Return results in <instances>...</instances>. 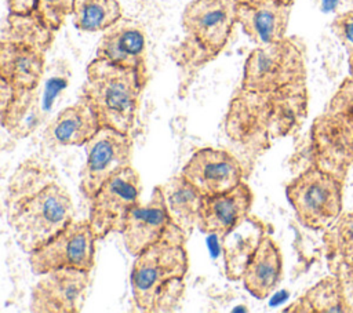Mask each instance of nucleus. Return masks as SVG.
Masks as SVG:
<instances>
[{"label":"nucleus","mask_w":353,"mask_h":313,"mask_svg":"<svg viewBox=\"0 0 353 313\" xmlns=\"http://www.w3.org/2000/svg\"><path fill=\"white\" fill-rule=\"evenodd\" d=\"M6 214L15 241L30 254L74 219V207L54 165L32 157L10 178Z\"/></svg>","instance_id":"obj_1"},{"label":"nucleus","mask_w":353,"mask_h":313,"mask_svg":"<svg viewBox=\"0 0 353 313\" xmlns=\"http://www.w3.org/2000/svg\"><path fill=\"white\" fill-rule=\"evenodd\" d=\"M309 113L307 83L254 91L237 87L223 119L228 138L248 154H262L295 134Z\"/></svg>","instance_id":"obj_2"},{"label":"nucleus","mask_w":353,"mask_h":313,"mask_svg":"<svg viewBox=\"0 0 353 313\" xmlns=\"http://www.w3.org/2000/svg\"><path fill=\"white\" fill-rule=\"evenodd\" d=\"M185 233L174 223L154 244L135 256L130 283L135 306L148 313L179 306L189 270Z\"/></svg>","instance_id":"obj_3"},{"label":"nucleus","mask_w":353,"mask_h":313,"mask_svg":"<svg viewBox=\"0 0 353 313\" xmlns=\"http://www.w3.org/2000/svg\"><path fill=\"white\" fill-rule=\"evenodd\" d=\"M146 84L135 70L95 57L87 66L80 98L92 108L101 127L132 135Z\"/></svg>","instance_id":"obj_4"},{"label":"nucleus","mask_w":353,"mask_h":313,"mask_svg":"<svg viewBox=\"0 0 353 313\" xmlns=\"http://www.w3.org/2000/svg\"><path fill=\"white\" fill-rule=\"evenodd\" d=\"M55 32L33 12L10 14L0 39V79L19 90L39 88L46 69V54Z\"/></svg>","instance_id":"obj_5"},{"label":"nucleus","mask_w":353,"mask_h":313,"mask_svg":"<svg viewBox=\"0 0 353 313\" xmlns=\"http://www.w3.org/2000/svg\"><path fill=\"white\" fill-rule=\"evenodd\" d=\"M230 0H192L182 12L183 40L174 52L175 62L189 74L215 59L226 47L236 25Z\"/></svg>","instance_id":"obj_6"},{"label":"nucleus","mask_w":353,"mask_h":313,"mask_svg":"<svg viewBox=\"0 0 353 313\" xmlns=\"http://www.w3.org/2000/svg\"><path fill=\"white\" fill-rule=\"evenodd\" d=\"M299 83H307L306 47L301 37L285 36L248 54L239 87L266 91Z\"/></svg>","instance_id":"obj_7"},{"label":"nucleus","mask_w":353,"mask_h":313,"mask_svg":"<svg viewBox=\"0 0 353 313\" xmlns=\"http://www.w3.org/2000/svg\"><path fill=\"white\" fill-rule=\"evenodd\" d=\"M343 185V181L309 164L288 182L285 196L305 228L325 230L342 214Z\"/></svg>","instance_id":"obj_8"},{"label":"nucleus","mask_w":353,"mask_h":313,"mask_svg":"<svg viewBox=\"0 0 353 313\" xmlns=\"http://www.w3.org/2000/svg\"><path fill=\"white\" fill-rule=\"evenodd\" d=\"M97 240L88 219H73L29 254L30 269L39 276L57 269L91 272L95 263Z\"/></svg>","instance_id":"obj_9"},{"label":"nucleus","mask_w":353,"mask_h":313,"mask_svg":"<svg viewBox=\"0 0 353 313\" xmlns=\"http://www.w3.org/2000/svg\"><path fill=\"white\" fill-rule=\"evenodd\" d=\"M142 182L131 165L109 178L90 199L88 222L98 240L121 233L131 210L141 201Z\"/></svg>","instance_id":"obj_10"},{"label":"nucleus","mask_w":353,"mask_h":313,"mask_svg":"<svg viewBox=\"0 0 353 313\" xmlns=\"http://www.w3.org/2000/svg\"><path fill=\"white\" fill-rule=\"evenodd\" d=\"M85 161L80 171V190L90 200L113 175L132 165V135L110 127L99 131L84 145Z\"/></svg>","instance_id":"obj_11"},{"label":"nucleus","mask_w":353,"mask_h":313,"mask_svg":"<svg viewBox=\"0 0 353 313\" xmlns=\"http://www.w3.org/2000/svg\"><path fill=\"white\" fill-rule=\"evenodd\" d=\"M309 154L310 164L345 182L353 164V127L341 114L324 110L310 125Z\"/></svg>","instance_id":"obj_12"},{"label":"nucleus","mask_w":353,"mask_h":313,"mask_svg":"<svg viewBox=\"0 0 353 313\" xmlns=\"http://www.w3.org/2000/svg\"><path fill=\"white\" fill-rule=\"evenodd\" d=\"M90 273L91 272L79 269H57L41 274L32 290L29 303L30 312H81L91 281Z\"/></svg>","instance_id":"obj_13"},{"label":"nucleus","mask_w":353,"mask_h":313,"mask_svg":"<svg viewBox=\"0 0 353 313\" xmlns=\"http://www.w3.org/2000/svg\"><path fill=\"white\" fill-rule=\"evenodd\" d=\"M181 174L203 196H214L243 182L244 170L240 160L230 152L201 148L189 157Z\"/></svg>","instance_id":"obj_14"},{"label":"nucleus","mask_w":353,"mask_h":313,"mask_svg":"<svg viewBox=\"0 0 353 313\" xmlns=\"http://www.w3.org/2000/svg\"><path fill=\"white\" fill-rule=\"evenodd\" d=\"M97 58L135 70L149 81L148 46L143 26L130 18H121L102 32L97 46Z\"/></svg>","instance_id":"obj_15"},{"label":"nucleus","mask_w":353,"mask_h":313,"mask_svg":"<svg viewBox=\"0 0 353 313\" xmlns=\"http://www.w3.org/2000/svg\"><path fill=\"white\" fill-rule=\"evenodd\" d=\"M252 203L254 193L244 181L228 192L203 196L197 229L225 239L248 218Z\"/></svg>","instance_id":"obj_16"},{"label":"nucleus","mask_w":353,"mask_h":313,"mask_svg":"<svg viewBox=\"0 0 353 313\" xmlns=\"http://www.w3.org/2000/svg\"><path fill=\"white\" fill-rule=\"evenodd\" d=\"M172 225L167 211L160 185L152 192L148 201H139L128 214L121 237L127 251L137 256L143 250L157 243Z\"/></svg>","instance_id":"obj_17"},{"label":"nucleus","mask_w":353,"mask_h":313,"mask_svg":"<svg viewBox=\"0 0 353 313\" xmlns=\"http://www.w3.org/2000/svg\"><path fill=\"white\" fill-rule=\"evenodd\" d=\"M292 6L279 0L234 4L236 22L256 46L279 41L287 36Z\"/></svg>","instance_id":"obj_18"},{"label":"nucleus","mask_w":353,"mask_h":313,"mask_svg":"<svg viewBox=\"0 0 353 313\" xmlns=\"http://www.w3.org/2000/svg\"><path fill=\"white\" fill-rule=\"evenodd\" d=\"M101 128L92 108L81 98L55 114L44 130V139L55 146H84Z\"/></svg>","instance_id":"obj_19"},{"label":"nucleus","mask_w":353,"mask_h":313,"mask_svg":"<svg viewBox=\"0 0 353 313\" xmlns=\"http://www.w3.org/2000/svg\"><path fill=\"white\" fill-rule=\"evenodd\" d=\"M283 276V256L276 241L263 234L247 259L241 280L244 288L258 299L268 298Z\"/></svg>","instance_id":"obj_20"},{"label":"nucleus","mask_w":353,"mask_h":313,"mask_svg":"<svg viewBox=\"0 0 353 313\" xmlns=\"http://www.w3.org/2000/svg\"><path fill=\"white\" fill-rule=\"evenodd\" d=\"M0 84L1 125L14 138H25L34 130L39 121L37 88L19 90L4 80Z\"/></svg>","instance_id":"obj_21"},{"label":"nucleus","mask_w":353,"mask_h":313,"mask_svg":"<svg viewBox=\"0 0 353 313\" xmlns=\"http://www.w3.org/2000/svg\"><path fill=\"white\" fill-rule=\"evenodd\" d=\"M160 188L171 222L189 239L199 226L203 194L182 174L174 175Z\"/></svg>","instance_id":"obj_22"},{"label":"nucleus","mask_w":353,"mask_h":313,"mask_svg":"<svg viewBox=\"0 0 353 313\" xmlns=\"http://www.w3.org/2000/svg\"><path fill=\"white\" fill-rule=\"evenodd\" d=\"M288 313H346L342 288L335 274L325 276L288 305Z\"/></svg>","instance_id":"obj_23"},{"label":"nucleus","mask_w":353,"mask_h":313,"mask_svg":"<svg viewBox=\"0 0 353 313\" xmlns=\"http://www.w3.org/2000/svg\"><path fill=\"white\" fill-rule=\"evenodd\" d=\"M72 18L81 32H103L123 18V7L120 0H74Z\"/></svg>","instance_id":"obj_24"},{"label":"nucleus","mask_w":353,"mask_h":313,"mask_svg":"<svg viewBox=\"0 0 353 313\" xmlns=\"http://www.w3.org/2000/svg\"><path fill=\"white\" fill-rule=\"evenodd\" d=\"M327 265L353 263V211L342 212L323 233Z\"/></svg>","instance_id":"obj_25"},{"label":"nucleus","mask_w":353,"mask_h":313,"mask_svg":"<svg viewBox=\"0 0 353 313\" xmlns=\"http://www.w3.org/2000/svg\"><path fill=\"white\" fill-rule=\"evenodd\" d=\"M74 0H39L34 14L51 30L57 32L73 14Z\"/></svg>","instance_id":"obj_26"},{"label":"nucleus","mask_w":353,"mask_h":313,"mask_svg":"<svg viewBox=\"0 0 353 313\" xmlns=\"http://www.w3.org/2000/svg\"><path fill=\"white\" fill-rule=\"evenodd\" d=\"M325 110L341 114L353 127V77L343 79L328 101Z\"/></svg>","instance_id":"obj_27"},{"label":"nucleus","mask_w":353,"mask_h":313,"mask_svg":"<svg viewBox=\"0 0 353 313\" xmlns=\"http://www.w3.org/2000/svg\"><path fill=\"white\" fill-rule=\"evenodd\" d=\"M331 30L347 55H353V10L338 14L331 22Z\"/></svg>","instance_id":"obj_28"},{"label":"nucleus","mask_w":353,"mask_h":313,"mask_svg":"<svg viewBox=\"0 0 353 313\" xmlns=\"http://www.w3.org/2000/svg\"><path fill=\"white\" fill-rule=\"evenodd\" d=\"M328 269L341 283L346 313H353V263L338 262L330 265Z\"/></svg>","instance_id":"obj_29"},{"label":"nucleus","mask_w":353,"mask_h":313,"mask_svg":"<svg viewBox=\"0 0 353 313\" xmlns=\"http://www.w3.org/2000/svg\"><path fill=\"white\" fill-rule=\"evenodd\" d=\"M39 0H7L8 12L15 15H29L36 11Z\"/></svg>","instance_id":"obj_30"},{"label":"nucleus","mask_w":353,"mask_h":313,"mask_svg":"<svg viewBox=\"0 0 353 313\" xmlns=\"http://www.w3.org/2000/svg\"><path fill=\"white\" fill-rule=\"evenodd\" d=\"M233 4H240V3H252V1H258V0H230ZM281 3H285V4H290V6H294L295 0H279Z\"/></svg>","instance_id":"obj_31"},{"label":"nucleus","mask_w":353,"mask_h":313,"mask_svg":"<svg viewBox=\"0 0 353 313\" xmlns=\"http://www.w3.org/2000/svg\"><path fill=\"white\" fill-rule=\"evenodd\" d=\"M347 68H349V76L353 77V55H349L347 58Z\"/></svg>","instance_id":"obj_32"},{"label":"nucleus","mask_w":353,"mask_h":313,"mask_svg":"<svg viewBox=\"0 0 353 313\" xmlns=\"http://www.w3.org/2000/svg\"><path fill=\"white\" fill-rule=\"evenodd\" d=\"M347 1H353V0H347Z\"/></svg>","instance_id":"obj_33"}]
</instances>
